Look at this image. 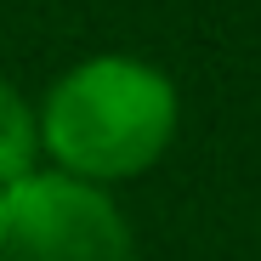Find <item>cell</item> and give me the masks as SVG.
Returning <instances> with one entry per match:
<instances>
[{"mask_svg":"<svg viewBox=\"0 0 261 261\" xmlns=\"http://www.w3.org/2000/svg\"><path fill=\"white\" fill-rule=\"evenodd\" d=\"M34 159V119L23 108V97L0 80V182H23Z\"/></svg>","mask_w":261,"mask_h":261,"instance_id":"3957f363","label":"cell"},{"mask_svg":"<svg viewBox=\"0 0 261 261\" xmlns=\"http://www.w3.org/2000/svg\"><path fill=\"white\" fill-rule=\"evenodd\" d=\"M176 130V91L170 80L137 57L80 63L51 85L46 142L63 165L85 176H125L142 170Z\"/></svg>","mask_w":261,"mask_h":261,"instance_id":"6da1fadb","label":"cell"},{"mask_svg":"<svg viewBox=\"0 0 261 261\" xmlns=\"http://www.w3.org/2000/svg\"><path fill=\"white\" fill-rule=\"evenodd\" d=\"M0 261H130V233L108 193L23 176L0 188Z\"/></svg>","mask_w":261,"mask_h":261,"instance_id":"7a4b0ae2","label":"cell"}]
</instances>
